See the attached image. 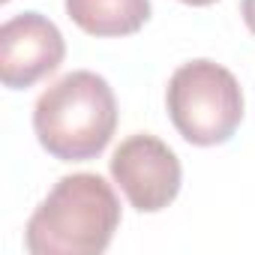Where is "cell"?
<instances>
[{"label": "cell", "mask_w": 255, "mask_h": 255, "mask_svg": "<svg viewBox=\"0 0 255 255\" xmlns=\"http://www.w3.org/2000/svg\"><path fill=\"white\" fill-rule=\"evenodd\" d=\"M240 15H243L246 27L255 33V0H240Z\"/></svg>", "instance_id": "7"}, {"label": "cell", "mask_w": 255, "mask_h": 255, "mask_svg": "<svg viewBox=\"0 0 255 255\" xmlns=\"http://www.w3.org/2000/svg\"><path fill=\"white\" fill-rule=\"evenodd\" d=\"M120 225V201L99 174L78 171L54 183L24 228L33 255H99Z\"/></svg>", "instance_id": "1"}, {"label": "cell", "mask_w": 255, "mask_h": 255, "mask_svg": "<svg viewBox=\"0 0 255 255\" xmlns=\"http://www.w3.org/2000/svg\"><path fill=\"white\" fill-rule=\"evenodd\" d=\"M66 57L63 33L39 12H21L0 27V81L9 90H27L51 75Z\"/></svg>", "instance_id": "5"}, {"label": "cell", "mask_w": 255, "mask_h": 255, "mask_svg": "<svg viewBox=\"0 0 255 255\" xmlns=\"http://www.w3.org/2000/svg\"><path fill=\"white\" fill-rule=\"evenodd\" d=\"M66 15L90 36H132L150 18V0H66Z\"/></svg>", "instance_id": "6"}, {"label": "cell", "mask_w": 255, "mask_h": 255, "mask_svg": "<svg viewBox=\"0 0 255 255\" xmlns=\"http://www.w3.org/2000/svg\"><path fill=\"white\" fill-rule=\"evenodd\" d=\"M111 177L135 210L159 213L177 198L183 183V168L177 153L162 138L138 132L120 141V147L114 150Z\"/></svg>", "instance_id": "4"}, {"label": "cell", "mask_w": 255, "mask_h": 255, "mask_svg": "<svg viewBox=\"0 0 255 255\" xmlns=\"http://www.w3.org/2000/svg\"><path fill=\"white\" fill-rule=\"evenodd\" d=\"M33 129L42 150L60 162L96 159L117 129V99L111 84L90 69H75L57 78L36 99Z\"/></svg>", "instance_id": "2"}, {"label": "cell", "mask_w": 255, "mask_h": 255, "mask_svg": "<svg viewBox=\"0 0 255 255\" xmlns=\"http://www.w3.org/2000/svg\"><path fill=\"white\" fill-rule=\"evenodd\" d=\"M165 108L174 129L195 147L225 144L243 120V90L231 69L213 60H189L174 69Z\"/></svg>", "instance_id": "3"}, {"label": "cell", "mask_w": 255, "mask_h": 255, "mask_svg": "<svg viewBox=\"0 0 255 255\" xmlns=\"http://www.w3.org/2000/svg\"><path fill=\"white\" fill-rule=\"evenodd\" d=\"M180 3H189V6H210L216 0H180Z\"/></svg>", "instance_id": "8"}]
</instances>
